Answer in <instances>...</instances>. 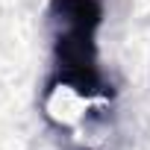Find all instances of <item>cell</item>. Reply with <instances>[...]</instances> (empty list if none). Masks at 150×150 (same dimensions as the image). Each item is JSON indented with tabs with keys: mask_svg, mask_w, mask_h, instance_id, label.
I'll return each mask as SVG.
<instances>
[{
	"mask_svg": "<svg viewBox=\"0 0 150 150\" xmlns=\"http://www.w3.org/2000/svg\"><path fill=\"white\" fill-rule=\"evenodd\" d=\"M68 150H94V147H83V144H74V147H68Z\"/></svg>",
	"mask_w": 150,
	"mask_h": 150,
	"instance_id": "7a4b0ae2",
	"label": "cell"
},
{
	"mask_svg": "<svg viewBox=\"0 0 150 150\" xmlns=\"http://www.w3.org/2000/svg\"><path fill=\"white\" fill-rule=\"evenodd\" d=\"M103 24L100 0H50L47 35H50V74L44 80V106L68 88L83 100H112L115 86L103 74L97 33Z\"/></svg>",
	"mask_w": 150,
	"mask_h": 150,
	"instance_id": "6da1fadb",
	"label": "cell"
}]
</instances>
